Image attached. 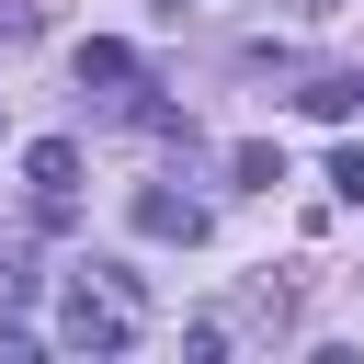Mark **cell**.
<instances>
[{"mask_svg":"<svg viewBox=\"0 0 364 364\" xmlns=\"http://www.w3.org/2000/svg\"><path fill=\"white\" fill-rule=\"evenodd\" d=\"M125 341H136V273L125 262H91L57 296V353H125Z\"/></svg>","mask_w":364,"mask_h":364,"instance_id":"6da1fadb","label":"cell"},{"mask_svg":"<svg viewBox=\"0 0 364 364\" xmlns=\"http://www.w3.org/2000/svg\"><path fill=\"white\" fill-rule=\"evenodd\" d=\"M80 91H102L114 114H125V102H148V68H136V46H114V34H91V46H80Z\"/></svg>","mask_w":364,"mask_h":364,"instance_id":"7a4b0ae2","label":"cell"},{"mask_svg":"<svg viewBox=\"0 0 364 364\" xmlns=\"http://www.w3.org/2000/svg\"><path fill=\"white\" fill-rule=\"evenodd\" d=\"M136 228H148V239H182V250H193V239H205V205H193V193H171V182H148V193H136Z\"/></svg>","mask_w":364,"mask_h":364,"instance_id":"3957f363","label":"cell"},{"mask_svg":"<svg viewBox=\"0 0 364 364\" xmlns=\"http://www.w3.org/2000/svg\"><path fill=\"white\" fill-rule=\"evenodd\" d=\"M23 182H34L46 205H68V182H80V148H68V136H34V148H23Z\"/></svg>","mask_w":364,"mask_h":364,"instance_id":"277c9868","label":"cell"},{"mask_svg":"<svg viewBox=\"0 0 364 364\" xmlns=\"http://www.w3.org/2000/svg\"><path fill=\"white\" fill-rule=\"evenodd\" d=\"M228 171H239V182H250V193H273V182H284V148H273V136H250V148H239V159H228Z\"/></svg>","mask_w":364,"mask_h":364,"instance_id":"5b68a950","label":"cell"},{"mask_svg":"<svg viewBox=\"0 0 364 364\" xmlns=\"http://www.w3.org/2000/svg\"><path fill=\"white\" fill-rule=\"evenodd\" d=\"M296 102H307V114H318V125H341V114H353V102H364V80H307V91H296Z\"/></svg>","mask_w":364,"mask_h":364,"instance_id":"8992f818","label":"cell"},{"mask_svg":"<svg viewBox=\"0 0 364 364\" xmlns=\"http://www.w3.org/2000/svg\"><path fill=\"white\" fill-rule=\"evenodd\" d=\"M330 193H341V205H364V148H330Z\"/></svg>","mask_w":364,"mask_h":364,"instance_id":"52a82bcc","label":"cell"}]
</instances>
